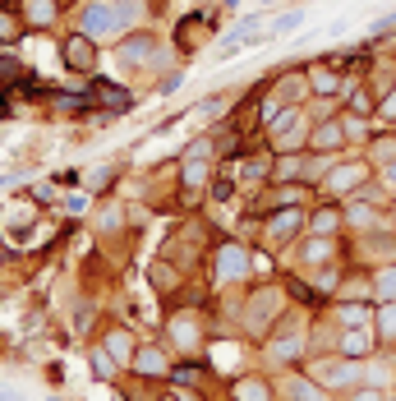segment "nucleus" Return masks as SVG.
<instances>
[{
    "instance_id": "30",
    "label": "nucleus",
    "mask_w": 396,
    "mask_h": 401,
    "mask_svg": "<svg viewBox=\"0 0 396 401\" xmlns=\"http://www.w3.org/2000/svg\"><path fill=\"white\" fill-rule=\"evenodd\" d=\"M51 106H55L60 115H88V111H97V102H92L88 93H55Z\"/></svg>"
},
{
    "instance_id": "38",
    "label": "nucleus",
    "mask_w": 396,
    "mask_h": 401,
    "mask_svg": "<svg viewBox=\"0 0 396 401\" xmlns=\"http://www.w3.org/2000/svg\"><path fill=\"white\" fill-rule=\"evenodd\" d=\"M28 199H33L37 208H51V203L60 199V184H55V180H42V184H28Z\"/></svg>"
},
{
    "instance_id": "39",
    "label": "nucleus",
    "mask_w": 396,
    "mask_h": 401,
    "mask_svg": "<svg viewBox=\"0 0 396 401\" xmlns=\"http://www.w3.org/2000/svg\"><path fill=\"white\" fill-rule=\"evenodd\" d=\"M235 184H240L235 175H217V180H212V189H208L212 203H230V199H235Z\"/></svg>"
},
{
    "instance_id": "11",
    "label": "nucleus",
    "mask_w": 396,
    "mask_h": 401,
    "mask_svg": "<svg viewBox=\"0 0 396 401\" xmlns=\"http://www.w3.org/2000/svg\"><path fill=\"white\" fill-rule=\"evenodd\" d=\"M277 397L282 401H332V392L309 369H282L277 374Z\"/></svg>"
},
{
    "instance_id": "50",
    "label": "nucleus",
    "mask_w": 396,
    "mask_h": 401,
    "mask_svg": "<svg viewBox=\"0 0 396 401\" xmlns=\"http://www.w3.org/2000/svg\"><path fill=\"white\" fill-rule=\"evenodd\" d=\"M46 401H65V392H51V397H46Z\"/></svg>"
},
{
    "instance_id": "26",
    "label": "nucleus",
    "mask_w": 396,
    "mask_h": 401,
    "mask_svg": "<svg viewBox=\"0 0 396 401\" xmlns=\"http://www.w3.org/2000/svg\"><path fill=\"white\" fill-rule=\"evenodd\" d=\"M373 323V300H336V328Z\"/></svg>"
},
{
    "instance_id": "49",
    "label": "nucleus",
    "mask_w": 396,
    "mask_h": 401,
    "mask_svg": "<svg viewBox=\"0 0 396 401\" xmlns=\"http://www.w3.org/2000/svg\"><path fill=\"white\" fill-rule=\"evenodd\" d=\"M240 5V0H221V9H235Z\"/></svg>"
},
{
    "instance_id": "33",
    "label": "nucleus",
    "mask_w": 396,
    "mask_h": 401,
    "mask_svg": "<svg viewBox=\"0 0 396 401\" xmlns=\"http://www.w3.org/2000/svg\"><path fill=\"white\" fill-rule=\"evenodd\" d=\"M299 24H304V9H286V14H277L272 24H267V37H272V42L277 37H291Z\"/></svg>"
},
{
    "instance_id": "22",
    "label": "nucleus",
    "mask_w": 396,
    "mask_h": 401,
    "mask_svg": "<svg viewBox=\"0 0 396 401\" xmlns=\"http://www.w3.org/2000/svg\"><path fill=\"white\" fill-rule=\"evenodd\" d=\"M212 184V157H180V189L203 194Z\"/></svg>"
},
{
    "instance_id": "27",
    "label": "nucleus",
    "mask_w": 396,
    "mask_h": 401,
    "mask_svg": "<svg viewBox=\"0 0 396 401\" xmlns=\"http://www.w3.org/2000/svg\"><path fill=\"white\" fill-rule=\"evenodd\" d=\"M18 37H28V24H23V14H18L14 5H0V46H14Z\"/></svg>"
},
{
    "instance_id": "45",
    "label": "nucleus",
    "mask_w": 396,
    "mask_h": 401,
    "mask_svg": "<svg viewBox=\"0 0 396 401\" xmlns=\"http://www.w3.org/2000/svg\"><path fill=\"white\" fill-rule=\"evenodd\" d=\"M83 175L79 171H65V175H55V184H60V189H74V184H79Z\"/></svg>"
},
{
    "instance_id": "1",
    "label": "nucleus",
    "mask_w": 396,
    "mask_h": 401,
    "mask_svg": "<svg viewBox=\"0 0 396 401\" xmlns=\"http://www.w3.org/2000/svg\"><path fill=\"white\" fill-rule=\"evenodd\" d=\"M282 314H286V286L282 281H277V286H254L245 296V305H240V337L263 346V341L272 337V328L282 323Z\"/></svg>"
},
{
    "instance_id": "29",
    "label": "nucleus",
    "mask_w": 396,
    "mask_h": 401,
    "mask_svg": "<svg viewBox=\"0 0 396 401\" xmlns=\"http://www.w3.org/2000/svg\"><path fill=\"white\" fill-rule=\"evenodd\" d=\"M226 106H230V93H212V97H203V102H194L189 111H194V120H203V125H217L221 115H226Z\"/></svg>"
},
{
    "instance_id": "7",
    "label": "nucleus",
    "mask_w": 396,
    "mask_h": 401,
    "mask_svg": "<svg viewBox=\"0 0 396 401\" xmlns=\"http://www.w3.org/2000/svg\"><path fill=\"white\" fill-rule=\"evenodd\" d=\"M171 365H176V350H171L166 341H139V350H134V365H129V378H134L139 387L166 383V378H171Z\"/></svg>"
},
{
    "instance_id": "9",
    "label": "nucleus",
    "mask_w": 396,
    "mask_h": 401,
    "mask_svg": "<svg viewBox=\"0 0 396 401\" xmlns=\"http://www.w3.org/2000/svg\"><path fill=\"white\" fill-rule=\"evenodd\" d=\"M97 61H102V46L92 42L88 33H79V28H74V33L60 37V65L70 74H83V79H88V74H97Z\"/></svg>"
},
{
    "instance_id": "3",
    "label": "nucleus",
    "mask_w": 396,
    "mask_h": 401,
    "mask_svg": "<svg viewBox=\"0 0 396 401\" xmlns=\"http://www.w3.org/2000/svg\"><path fill=\"white\" fill-rule=\"evenodd\" d=\"M254 277V254L240 240H221L212 249V291H230V286H249Z\"/></svg>"
},
{
    "instance_id": "46",
    "label": "nucleus",
    "mask_w": 396,
    "mask_h": 401,
    "mask_svg": "<svg viewBox=\"0 0 396 401\" xmlns=\"http://www.w3.org/2000/svg\"><path fill=\"white\" fill-rule=\"evenodd\" d=\"M382 180H387V189H396V162L387 166V171H382Z\"/></svg>"
},
{
    "instance_id": "25",
    "label": "nucleus",
    "mask_w": 396,
    "mask_h": 401,
    "mask_svg": "<svg viewBox=\"0 0 396 401\" xmlns=\"http://www.w3.org/2000/svg\"><path fill=\"white\" fill-rule=\"evenodd\" d=\"M369 286H373V305L396 300V259L392 263H378V268L369 272Z\"/></svg>"
},
{
    "instance_id": "41",
    "label": "nucleus",
    "mask_w": 396,
    "mask_h": 401,
    "mask_svg": "<svg viewBox=\"0 0 396 401\" xmlns=\"http://www.w3.org/2000/svg\"><path fill=\"white\" fill-rule=\"evenodd\" d=\"M180 83H185V74H180V70H171V74H161V79H157V93H161V97H171Z\"/></svg>"
},
{
    "instance_id": "13",
    "label": "nucleus",
    "mask_w": 396,
    "mask_h": 401,
    "mask_svg": "<svg viewBox=\"0 0 396 401\" xmlns=\"http://www.w3.org/2000/svg\"><path fill=\"white\" fill-rule=\"evenodd\" d=\"M378 328L373 323H360V328H336V355H350V360H373L378 350Z\"/></svg>"
},
{
    "instance_id": "17",
    "label": "nucleus",
    "mask_w": 396,
    "mask_h": 401,
    "mask_svg": "<svg viewBox=\"0 0 396 401\" xmlns=\"http://www.w3.org/2000/svg\"><path fill=\"white\" fill-rule=\"evenodd\" d=\"M346 148V120L341 115H327V120H314V134H309V152H323V157H336Z\"/></svg>"
},
{
    "instance_id": "40",
    "label": "nucleus",
    "mask_w": 396,
    "mask_h": 401,
    "mask_svg": "<svg viewBox=\"0 0 396 401\" xmlns=\"http://www.w3.org/2000/svg\"><path fill=\"white\" fill-rule=\"evenodd\" d=\"M341 401H387V392H382V387H373V383H360V387H350Z\"/></svg>"
},
{
    "instance_id": "6",
    "label": "nucleus",
    "mask_w": 396,
    "mask_h": 401,
    "mask_svg": "<svg viewBox=\"0 0 396 401\" xmlns=\"http://www.w3.org/2000/svg\"><path fill=\"white\" fill-rule=\"evenodd\" d=\"M304 231H309V212L299 208V203H291V208H272L263 217V249L277 254V249H286V244H295Z\"/></svg>"
},
{
    "instance_id": "12",
    "label": "nucleus",
    "mask_w": 396,
    "mask_h": 401,
    "mask_svg": "<svg viewBox=\"0 0 396 401\" xmlns=\"http://www.w3.org/2000/svg\"><path fill=\"white\" fill-rule=\"evenodd\" d=\"M373 166L369 162H336L332 171L323 175V194L327 199H346V194H360L364 180H369Z\"/></svg>"
},
{
    "instance_id": "10",
    "label": "nucleus",
    "mask_w": 396,
    "mask_h": 401,
    "mask_svg": "<svg viewBox=\"0 0 396 401\" xmlns=\"http://www.w3.org/2000/svg\"><path fill=\"white\" fill-rule=\"evenodd\" d=\"M83 93H88L92 102H97V111H106L111 120L134 106V88H124L115 79H102V74H88V79H83Z\"/></svg>"
},
{
    "instance_id": "36",
    "label": "nucleus",
    "mask_w": 396,
    "mask_h": 401,
    "mask_svg": "<svg viewBox=\"0 0 396 401\" xmlns=\"http://www.w3.org/2000/svg\"><path fill=\"white\" fill-rule=\"evenodd\" d=\"M23 74H28V65L23 61H18V56H0V88H9V83H18V79H23Z\"/></svg>"
},
{
    "instance_id": "16",
    "label": "nucleus",
    "mask_w": 396,
    "mask_h": 401,
    "mask_svg": "<svg viewBox=\"0 0 396 401\" xmlns=\"http://www.w3.org/2000/svg\"><path fill=\"white\" fill-rule=\"evenodd\" d=\"M88 374H92V383H102V387H120V378H129L124 365L102 346V341H88Z\"/></svg>"
},
{
    "instance_id": "43",
    "label": "nucleus",
    "mask_w": 396,
    "mask_h": 401,
    "mask_svg": "<svg viewBox=\"0 0 396 401\" xmlns=\"http://www.w3.org/2000/svg\"><path fill=\"white\" fill-rule=\"evenodd\" d=\"M378 115H382V120H396V88L378 97Z\"/></svg>"
},
{
    "instance_id": "20",
    "label": "nucleus",
    "mask_w": 396,
    "mask_h": 401,
    "mask_svg": "<svg viewBox=\"0 0 396 401\" xmlns=\"http://www.w3.org/2000/svg\"><path fill=\"white\" fill-rule=\"evenodd\" d=\"M97 341H102V346H106V350H111V355L124 365V374H129V365H134V350H139V337H134V332L124 328V323H106V328L97 332Z\"/></svg>"
},
{
    "instance_id": "31",
    "label": "nucleus",
    "mask_w": 396,
    "mask_h": 401,
    "mask_svg": "<svg viewBox=\"0 0 396 401\" xmlns=\"http://www.w3.org/2000/svg\"><path fill=\"white\" fill-rule=\"evenodd\" d=\"M369 157H364V162H369V166H382V171H387V166L396 162V134H382V139H373L369 143Z\"/></svg>"
},
{
    "instance_id": "23",
    "label": "nucleus",
    "mask_w": 396,
    "mask_h": 401,
    "mask_svg": "<svg viewBox=\"0 0 396 401\" xmlns=\"http://www.w3.org/2000/svg\"><path fill=\"white\" fill-rule=\"evenodd\" d=\"M341 222H346V212L336 208V203H318V208L309 212V231H304V236H336Z\"/></svg>"
},
{
    "instance_id": "35",
    "label": "nucleus",
    "mask_w": 396,
    "mask_h": 401,
    "mask_svg": "<svg viewBox=\"0 0 396 401\" xmlns=\"http://www.w3.org/2000/svg\"><path fill=\"white\" fill-rule=\"evenodd\" d=\"M115 9H120V19L129 28H143V24H148V0H115Z\"/></svg>"
},
{
    "instance_id": "47",
    "label": "nucleus",
    "mask_w": 396,
    "mask_h": 401,
    "mask_svg": "<svg viewBox=\"0 0 396 401\" xmlns=\"http://www.w3.org/2000/svg\"><path fill=\"white\" fill-rule=\"evenodd\" d=\"M0 401H18V392H14V387H5V383H0Z\"/></svg>"
},
{
    "instance_id": "5",
    "label": "nucleus",
    "mask_w": 396,
    "mask_h": 401,
    "mask_svg": "<svg viewBox=\"0 0 396 401\" xmlns=\"http://www.w3.org/2000/svg\"><path fill=\"white\" fill-rule=\"evenodd\" d=\"M208 318L198 314V309H176V314L166 318V346L176 350V355H203L208 350Z\"/></svg>"
},
{
    "instance_id": "14",
    "label": "nucleus",
    "mask_w": 396,
    "mask_h": 401,
    "mask_svg": "<svg viewBox=\"0 0 396 401\" xmlns=\"http://www.w3.org/2000/svg\"><path fill=\"white\" fill-rule=\"evenodd\" d=\"M212 378V365L203 355H176V365H171V387H180V392H203Z\"/></svg>"
},
{
    "instance_id": "19",
    "label": "nucleus",
    "mask_w": 396,
    "mask_h": 401,
    "mask_svg": "<svg viewBox=\"0 0 396 401\" xmlns=\"http://www.w3.org/2000/svg\"><path fill=\"white\" fill-rule=\"evenodd\" d=\"M336 254H341V244H336V236H309L304 244H299V268L304 272H318L327 268V263H336Z\"/></svg>"
},
{
    "instance_id": "24",
    "label": "nucleus",
    "mask_w": 396,
    "mask_h": 401,
    "mask_svg": "<svg viewBox=\"0 0 396 401\" xmlns=\"http://www.w3.org/2000/svg\"><path fill=\"white\" fill-rule=\"evenodd\" d=\"M304 88L314 97H336V93H341V74H336L332 65H309V70H304Z\"/></svg>"
},
{
    "instance_id": "34",
    "label": "nucleus",
    "mask_w": 396,
    "mask_h": 401,
    "mask_svg": "<svg viewBox=\"0 0 396 401\" xmlns=\"http://www.w3.org/2000/svg\"><path fill=\"white\" fill-rule=\"evenodd\" d=\"M92 222H97V231H102V236H111V231H120L124 208H120V203H106V208H97V212H92Z\"/></svg>"
},
{
    "instance_id": "42",
    "label": "nucleus",
    "mask_w": 396,
    "mask_h": 401,
    "mask_svg": "<svg viewBox=\"0 0 396 401\" xmlns=\"http://www.w3.org/2000/svg\"><path fill=\"white\" fill-rule=\"evenodd\" d=\"M392 24H396V9H387V14H378V19H373V24H369V37H382Z\"/></svg>"
},
{
    "instance_id": "15",
    "label": "nucleus",
    "mask_w": 396,
    "mask_h": 401,
    "mask_svg": "<svg viewBox=\"0 0 396 401\" xmlns=\"http://www.w3.org/2000/svg\"><path fill=\"white\" fill-rule=\"evenodd\" d=\"M226 401H282L277 397V378H263V374H235L226 387Z\"/></svg>"
},
{
    "instance_id": "44",
    "label": "nucleus",
    "mask_w": 396,
    "mask_h": 401,
    "mask_svg": "<svg viewBox=\"0 0 396 401\" xmlns=\"http://www.w3.org/2000/svg\"><path fill=\"white\" fill-rule=\"evenodd\" d=\"M65 212H70V217H83V212H88V199H83V194H70V199H65Z\"/></svg>"
},
{
    "instance_id": "32",
    "label": "nucleus",
    "mask_w": 396,
    "mask_h": 401,
    "mask_svg": "<svg viewBox=\"0 0 396 401\" xmlns=\"http://www.w3.org/2000/svg\"><path fill=\"white\" fill-rule=\"evenodd\" d=\"M373 328H378L382 341H396V300H387V305H373Z\"/></svg>"
},
{
    "instance_id": "18",
    "label": "nucleus",
    "mask_w": 396,
    "mask_h": 401,
    "mask_svg": "<svg viewBox=\"0 0 396 401\" xmlns=\"http://www.w3.org/2000/svg\"><path fill=\"white\" fill-rule=\"evenodd\" d=\"M60 9H65V0H23L18 14H23L28 33H55L60 28Z\"/></svg>"
},
{
    "instance_id": "37",
    "label": "nucleus",
    "mask_w": 396,
    "mask_h": 401,
    "mask_svg": "<svg viewBox=\"0 0 396 401\" xmlns=\"http://www.w3.org/2000/svg\"><path fill=\"white\" fill-rule=\"evenodd\" d=\"M115 175H120V166H97V171H88V175H83V180H88V189L92 194H106V189H111V180H115Z\"/></svg>"
},
{
    "instance_id": "51",
    "label": "nucleus",
    "mask_w": 396,
    "mask_h": 401,
    "mask_svg": "<svg viewBox=\"0 0 396 401\" xmlns=\"http://www.w3.org/2000/svg\"><path fill=\"white\" fill-rule=\"evenodd\" d=\"M0 115H5V102H0Z\"/></svg>"
},
{
    "instance_id": "8",
    "label": "nucleus",
    "mask_w": 396,
    "mask_h": 401,
    "mask_svg": "<svg viewBox=\"0 0 396 401\" xmlns=\"http://www.w3.org/2000/svg\"><path fill=\"white\" fill-rule=\"evenodd\" d=\"M304 350H309V328H291V323H277L272 337L263 341V355L282 369H295L304 360Z\"/></svg>"
},
{
    "instance_id": "48",
    "label": "nucleus",
    "mask_w": 396,
    "mask_h": 401,
    "mask_svg": "<svg viewBox=\"0 0 396 401\" xmlns=\"http://www.w3.org/2000/svg\"><path fill=\"white\" fill-rule=\"evenodd\" d=\"M180 392V387H176ZM180 401H203V392H180Z\"/></svg>"
},
{
    "instance_id": "28",
    "label": "nucleus",
    "mask_w": 396,
    "mask_h": 401,
    "mask_svg": "<svg viewBox=\"0 0 396 401\" xmlns=\"http://www.w3.org/2000/svg\"><path fill=\"white\" fill-rule=\"evenodd\" d=\"M235 180L240 184H272V157H249L235 166Z\"/></svg>"
},
{
    "instance_id": "21",
    "label": "nucleus",
    "mask_w": 396,
    "mask_h": 401,
    "mask_svg": "<svg viewBox=\"0 0 396 401\" xmlns=\"http://www.w3.org/2000/svg\"><path fill=\"white\" fill-rule=\"evenodd\" d=\"M148 286H152V296H161V300L180 296V291H185L180 263H176V259H157V263H148Z\"/></svg>"
},
{
    "instance_id": "52",
    "label": "nucleus",
    "mask_w": 396,
    "mask_h": 401,
    "mask_svg": "<svg viewBox=\"0 0 396 401\" xmlns=\"http://www.w3.org/2000/svg\"><path fill=\"white\" fill-rule=\"evenodd\" d=\"M0 5H9V0H0Z\"/></svg>"
},
{
    "instance_id": "2",
    "label": "nucleus",
    "mask_w": 396,
    "mask_h": 401,
    "mask_svg": "<svg viewBox=\"0 0 396 401\" xmlns=\"http://www.w3.org/2000/svg\"><path fill=\"white\" fill-rule=\"evenodd\" d=\"M74 28H79V33H88L97 46H115L124 33H129V24L120 19L115 0H83V5L74 9Z\"/></svg>"
},
{
    "instance_id": "4",
    "label": "nucleus",
    "mask_w": 396,
    "mask_h": 401,
    "mask_svg": "<svg viewBox=\"0 0 396 401\" xmlns=\"http://www.w3.org/2000/svg\"><path fill=\"white\" fill-rule=\"evenodd\" d=\"M115 61L124 70H161L166 65V42L157 33H148V28H134V33H124L115 42Z\"/></svg>"
}]
</instances>
